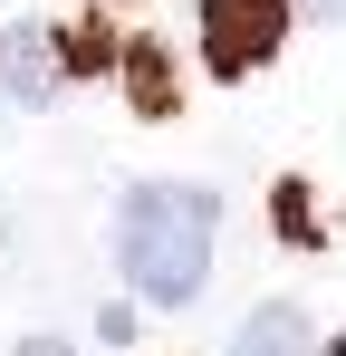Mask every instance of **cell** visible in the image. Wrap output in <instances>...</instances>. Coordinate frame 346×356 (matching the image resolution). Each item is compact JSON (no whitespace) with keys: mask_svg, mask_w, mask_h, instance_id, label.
Returning a JSON list of instances; mask_svg holds the SVG:
<instances>
[{"mask_svg":"<svg viewBox=\"0 0 346 356\" xmlns=\"http://www.w3.org/2000/svg\"><path fill=\"white\" fill-rule=\"evenodd\" d=\"M212 232H222V193L212 183H135L115 202V270L125 289L154 308H192L212 280Z\"/></svg>","mask_w":346,"mask_h":356,"instance_id":"1","label":"cell"},{"mask_svg":"<svg viewBox=\"0 0 346 356\" xmlns=\"http://www.w3.org/2000/svg\"><path fill=\"white\" fill-rule=\"evenodd\" d=\"M288 19H298V0H202V58H212V77H260L288 49Z\"/></svg>","mask_w":346,"mask_h":356,"instance_id":"2","label":"cell"},{"mask_svg":"<svg viewBox=\"0 0 346 356\" xmlns=\"http://www.w3.org/2000/svg\"><path fill=\"white\" fill-rule=\"evenodd\" d=\"M58 87H67L58 29H39V19H10V29H0V97H10V106H49Z\"/></svg>","mask_w":346,"mask_h":356,"instance_id":"3","label":"cell"},{"mask_svg":"<svg viewBox=\"0 0 346 356\" xmlns=\"http://www.w3.org/2000/svg\"><path fill=\"white\" fill-rule=\"evenodd\" d=\"M222 356H318V318H308L298 298H260V308L231 327Z\"/></svg>","mask_w":346,"mask_h":356,"instance_id":"4","label":"cell"},{"mask_svg":"<svg viewBox=\"0 0 346 356\" xmlns=\"http://www.w3.org/2000/svg\"><path fill=\"white\" fill-rule=\"evenodd\" d=\"M115 77H125V106H135V116H173V106H183L164 39H125V49H115Z\"/></svg>","mask_w":346,"mask_h":356,"instance_id":"5","label":"cell"},{"mask_svg":"<svg viewBox=\"0 0 346 356\" xmlns=\"http://www.w3.org/2000/svg\"><path fill=\"white\" fill-rule=\"evenodd\" d=\"M270 212H279V232L298 241V250L318 241V202H308V183H279V193H270Z\"/></svg>","mask_w":346,"mask_h":356,"instance_id":"6","label":"cell"},{"mask_svg":"<svg viewBox=\"0 0 346 356\" xmlns=\"http://www.w3.org/2000/svg\"><path fill=\"white\" fill-rule=\"evenodd\" d=\"M19 356H77L67 337H19Z\"/></svg>","mask_w":346,"mask_h":356,"instance_id":"7","label":"cell"},{"mask_svg":"<svg viewBox=\"0 0 346 356\" xmlns=\"http://www.w3.org/2000/svg\"><path fill=\"white\" fill-rule=\"evenodd\" d=\"M308 19H327V29H337V19H346V0H308Z\"/></svg>","mask_w":346,"mask_h":356,"instance_id":"8","label":"cell"},{"mask_svg":"<svg viewBox=\"0 0 346 356\" xmlns=\"http://www.w3.org/2000/svg\"><path fill=\"white\" fill-rule=\"evenodd\" d=\"M337 145H346V125H337Z\"/></svg>","mask_w":346,"mask_h":356,"instance_id":"9","label":"cell"}]
</instances>
